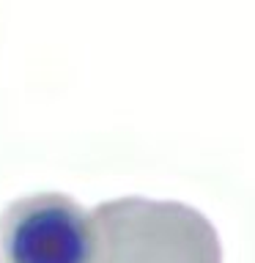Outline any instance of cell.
Returning <instances> with one entry per match:
<instances>
[{
  "mask_svg": "<svg viewBox=\"0 0 255 263\" xmlns=\"http://www.w3.org/2000/svg\"><path fill=\"white\" fill-rule=\"evenodd\" d=\"M94 263H222L214 225L173 200L121 197L90 214Z\"/></svg>",
  "mask_w": 255,
  "mask_h": 263,
  "instance_id": "6da1fadb",
  "label": "cell"
},
{
  "mask_svg": "<svg viewBox=\"0 0 255 263\" xmlns=\"http://www.w3.org/2000/svg\"><path fill=\"white\" fill-rule=\"evenodd\" d=\"M0 263H94L90 214L61 192L20 197L0 214Z\"/></svg>",
  "mask_w": 255,
  "mask_h": 263,
  "instance_id": "7a4b0ae2",
  "label": "cell"
}]
</instances>
